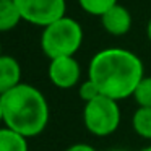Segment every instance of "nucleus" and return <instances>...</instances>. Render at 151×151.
<instances>
[{
	"instance_id": "1",
	"label": "nucleus",
	"mask_w": 151,
	"mask_h": 151,
	"mask_svg": "<svg viewBox=\"0 0 151 151\" xmlns=\"http://www.w3.org/2000/svg\"><path fill=\"white\" fill-rule=\"evenodd\" d=\"M145 76L141 59L122 47H107L93 55L88 65V78L102 96L122 101L133 96Z\"/></svg>"
},
{
	"instance_id": "2",
	"label": "nucleus",
	"mask_w": 151,
	"mask_h": 151,
	"mask_svg": "<svg viewBox=\"0 0 151 151\" xmlns=\"http://www.w3.org/2000/svg\"><path fill=\"white\" fill-rule=\"evenodd\" d=\"M5 127L26 138L37 137L49 124V104L36 86L20 83L0 96Z\"/></svg>"
},
{
	"instance_id": "3",
	"label": "nucleus",
	"mask_w": 151,
	"mask_h": 151,
	"mask_svg": "<svg viewBox=\"0 0 151 151\" xmlns=\"http://www.w3.org/2000/svg\"><path fill=\"white\" fill-rule=\"evenodd\" d=\"M83 28L75 18L62 17L42 28L41 49L50 60L57 57H73L83 44Z\"/></svg>"
},
{
	"instance_id": "4",
	"label": "nucleus",
	"mask_w": 151,
	"mask_h": 151,
	"mask_svg": "<svg viewBox=\"0 0 151 151\" xmlns=\"http://www.w3.org/2000/svg\"><path fill=\"white\" fill-rule=\"evenodd\" d=\"M83 124L86 130L96 137H107L114 133L120 125L119 101L101 94L86 102L83 109Z\"/></svg>"
},
{
	"instance_id": "5",
	"label": "nucleus",
	"mask_w": 151,
	"mask_h": 151,
	"mask_svg": "<svg viewBox=\"0 0 151 151\" xmlns=\"http://www.w3.org/2000/svg\"><path fill=\"white\" fill-rule=\"evenodd\" d=\"M23 21L46 28L59 18L65 17V0H15Z\"/></svg>"
},
{
	"instance_id": "6",
	"label": "nucleus",
	"mask_w": 151,
	"mask_h": 151,
	"mask_svg": "<svg viewBox=\"0 0 151 151\" xmlns=\"http://www.w3.org/2000/svg\"><path fill=\"white\" fill-rule=\"evenodd\" d=\"M49 80L55 88L70 89L80 85L81 80V67L75 57H57L52 59L47 68Z\"/></svg>"
},
{
	"instance_id": "7",
	"label": "nucleus",
	"mask_w": 151,
	"mask_h": 151,
	"mask_svg": "<svg viewBox=\"0 0 151 151\" xmlns=\"http://www.w3.org/2000/svg\"><path fill=\"white\" fill-rule=\"evenodd\" d=\"M132 13L124 5H114L101 17V24L111 36H125L132 29Z\"/></svg>"
},
{
	"instance_id": "8",
	"label": "nucleus",
	"mask_w": 151,
	"mask_h": 151,
	"mask_svg": "<svg viewBox=\"0 0 151 151\" xmlns=\"http://www.w3.org/2000/svg\"><path fill=\"white\" fill-rule=\"evenodd\" d=\"M21 83V65L13 55H0V96Z\"/></svg>"
},
{
	"instance_id": "9",
	"label": "nucleus",
	"mask_w": 151,
	"mask_h": 151,
	"mask_svg": "<svg viewBox=\"0 0 151 151\" xmlns=\"http://www.w3.org/2000/svg\"><path fill=\"white\" fill-rule=\"evenodd\" d=\"M23 21L15 0H0V33L15 29Z\"/></svg>"
},
{
	"instance_id": "10",
	"label": "nucleus",
	"mask_w": 151,
	"mask_h": 151,
	"mask_svg": "<svg viewBox=\"0 0 151 151\" xmlns=\"http://www.w3.org/2000/svg\"><path fill=\"white\" fill-rule=\"evenodd\" d=\"M0 151H28V138L8 127H0Z\"/></svg>"
},
{
	"instance_id": "11",
	"label": "nucleus",
	"mask_w": 151,
	"mask_h": 151,
	"mask_svg": "<svg viewBox=\"0 0 151 151\" xmlns=\"http://www.w3.org/2000/svg\"><path fill=\"white\" fill-rule=\"evenodd\" d=\"M135 133L145 140H151V107H138L132 117Z\"/></svg>"
},
{
	"instance_id": "12",
	"label": "nucleus",
	"mask_w": 151,
	"mask_h": 151,
	"mask_svg": "<svg viewBox=\"0 0 151 151\" xmlns=\"http://www.w3.org/2000/svg\"><path fill=\"white\" fill-rule=\"evenodd\" d=\"M78 5L85 13L101 18L107 10L117 5V0H78Z\"/></svg>"
},
{
	"instance_id": "13",
	"label": "nucleus",
	"mask_w": 151,
	"mask_h": 151,
	"mask_svg": "<svg viewBox=\"0 0 151 151\" xmlns=\"http://www.w3.org/2000/svg\"><path fill=\"white\" fill-rule=\"evenodd\" d=\"M138 107H151V76H143L133 93Z\"/></svg>"
},
{
	"instance_id": "14",
	"label": "nucleus",
	"mask_w": 151,
	"mask_h": 151,
	"mask_svg": "<svg viewBox=\"0 0 151 151\" xmlns=\"http://www.w3.org/2000/svg\"><path fill=\"white\" fill-rule=\"evenodd\" d=\"M78 96H80V99H81V101H85V104H86V102L96 99L98 96H101V93H99L98 86H96L94 83L88 78V80H85L83 83H80V86H78Z\"/></svg>"
},
{
	"instance_id": "15",
	"label": "nucleus",
	"mask_w": 151,
	"mask_h": 151,
	"mask_svg": "<svg viewBox=\"0 0 151 151\" xmlns=\"http://www.w3.org/2000/svg\"><path fill=\"white\" fill-rule=\"evenodd\" d=\"M65 151H96V150L88 143H75L72 146H68Z\"/></svg>"
},
{
	"instance_id": "16",
	"label": "nucleus",
	"mask_w": 151,
	"mask_h": 151,
	"mask_svg": "<svg viewBox=\"0 0 151 151\" xmlns=\"http://www.w3.org/2000/svg\"><path fill=\"white\" fill-rule=\"evenodd\" d=\"M146 34H148V39H150V42H151V20L148 21V26H146Z\"/></svg>"
},
{
	"instance_id": "17",
	"label": "nucleus",
	"mask_w": 151,
	"mask_h": 151,
	"mask_svg": "<svg viewBox=\"0 0 151 151\" xmlns=\"http://www.w3.org/2000/svg\"><path fill=\"white\" fill-rule=\"evenodd\" d=\"M0 124H4V109H2V101H0Z\"/></svg>"
},
{
	"instance_id": "18",
	"label": "nucleus",
	"mask_w": 151,
	"mask_h": 151,
	"mask_svg": "<svg viewBox=\"0 0 151 151\" xmlns=\"http://www.w3.org/2000/svg\"><path fill=\"white\" fill-rule=\"evenodd\" d=\"M111 151H128V150H124V148H114V150H111Z\"/></svg>"
},
{
	"instance_id": "19",
	"label": "nucleus",
	"mask_w": 151,
	"mask_h": 151,
	"mask_svg": "<svg viewBox=\"0 0 151 151\" xmlns=\"http://www.w3.org/2000/svg\"><path fill=\"white\" fill-rule=\"evenodd\" d=\"M140 151H151V146H146V148H143V150H140Z\"/></svg>"
},
{
	"instance_id": "20",
	"label": "nucleus",
	"mask_w": 151,
	"mask_h": 151,
	"mask_svg": "<svg viewBox=\"0 0 151 151\" xmlns=\"http://www.w3.org/2000/svg\"><path fill=\"white\" fill-rule=\"evenodd\" d=\"M0 55H2V44H0Z\"/></svg>"
}]
</instances>
